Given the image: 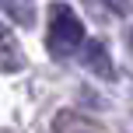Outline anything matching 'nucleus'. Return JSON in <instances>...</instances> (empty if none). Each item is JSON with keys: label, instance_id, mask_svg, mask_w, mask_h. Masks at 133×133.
<instances>
[{"label": "nucleus", "instance_id": "1", "mask_svg": "<svg viewBox=\"0 0 133 133\" xmlns=\"http://www.w3.org/2000/svg\"><path fill=\"white\" fill-rule=\"evenodd\" d=\"M77 46H84V25L74 14V7L56 4L53 7V25H49V49L56 56H70Z\"/></svg>", "mask_w": 133, "mask_h": 133}, {"label": "nucleus", "instance_id": "2", "mask_svg": "<svg viewBox=\"0 0 133 133\" xmlns=\"http://www.w3.org/2000/svg\"><path fill=\"white\" fill-rule=\"evenodd\" d=\"M84 66L98 77H112V60L102 42H84Z\"/></svg>", "mask_w": 133, "mask_h": 133}, {"label": "nucleus", "instance_id": "3", "mask_svg": "<svg viewBox=\"0 0 133 133\" xmlns=\"http://www.w3.org/2000/svg\"><path fill=\"white\" fill-rule=\"evenodd\" d=\"M0 39H7V28H4V25H0Z\"/></svg>", "mask_w": 133, "mask_h": 133}, {"label": "nucleus", "instance_id": "4", "mask_svg": "<svg viewBox=\"0 0 133 133\" xmlns=\"http://www.w3.org/2000/svg\"><path fill=\"white\" fill-rule=\"evenodd\" d=\"M88 130H91V126H88ZM88 130H84V133H88ZM60 133H70V130H66V126H60Z\"/></svg>", "mask_w": 133, "mask_h": 133}]
</instances>
